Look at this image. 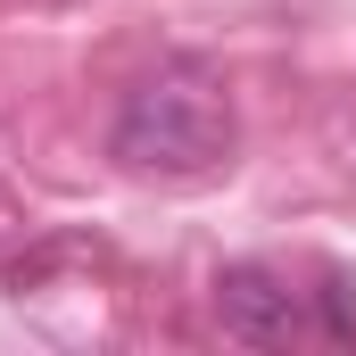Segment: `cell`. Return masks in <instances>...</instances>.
Instances as JSON below:
<instances>
[{
  "instance_id": "6da1fadb",
  "label": "cell",
  "mask_w": 356,
  "mask_h": 356,
  "mask_svg": "<svg viewBox=\"0 0 356 356\" xmlns=\"http://www.w3.org/2000/svg\"><path fill=\"white\" fill-rule=\"evenodd\" d=\"M108 158L124 175H216L232 158V99L207 67H158L149 83L124 91L116 124H108Z\"/></svg>"
},
{
  "instance_id": "7a4b0ae2",
  "label": "cell",
  "mask_w": 356,
  "mask_h": 356,
  "mask_svg": "<svg viewBox=\"0 0 356 356\" xmlns=\"http://www.w3.org/2000/svg\"><path fill=\"white\" fill-rule=\"evenodd\" d=\"M216 323L249 348H290L298 340V290L273 266H224L216 273Z\"/></svg>"
},
{
  "instance_id": "3957f363",
  "label": "cell",
  "mask_w": 356,
  "mask_h": 356,
  "mask_svg": "<svg viewBox=\"0 0 356 356\" xmlns=\"http://www.w3.org/2000/svg\"><path fill=\"white\" fill-rule=\"evenodd\" d=\"M348 290H356V282H332V332H340V340L356 332V298H348Z\"/></svg>"
}]
</instances>
